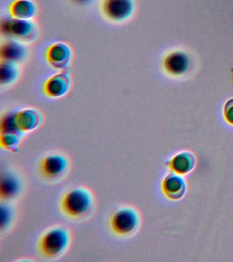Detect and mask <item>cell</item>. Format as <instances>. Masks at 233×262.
Returning a JSON list of instances; mask_svg holds the SVG:
<instances>
[{
    "mask_svg": "<svg viewBox=\"0 0 233 262\" xmlns=\"http://www.w3.org/2000/svg\"><path fill=\"white\" fill-rule=\"evenodd\" d=\"M95 202V196L91 189L85 186H77L65 192L61 198L60 208L65 216L79 219L91 213Z\"/></svg>",
    "mask_w": 233,
    "mask_h": 262,
    "instance_id": "6da1fadb",
    "label": "cell"
},
{
    "mask_svg": "<svg viewBox=\"0 0 233 262\" xmlns=\"http://www.w3.org/2000/svg\"><path fill=\"white\" fill-rule=\"evenodd\" d=\"M71 241L70 230L62 225H56L43 233L38 241V251L46 259H57L68 251Z\"/></svg>",
    "mask_w": 233,
    "mask_h": 262,
    "instance_id": "7a4b0ae2",
    "label": "cell"
},
{
    "mask_svg": "<svg viewBox=\"0 0 233 262\" xmlns=\"http://www.w3.org/2000/svg\"><path fill=\"white\" fill-rule=\"evenodd\" d=\"M140 212L134 207L125 206L118 208L112 215L109 226L116 236L128 237L134 235L140 228Z\"/></svg>",
    "mask_w": 233,
    "mask_h": 262,
    "instance_id": "3957f363",
    "label": "cell"
},
{
    "mask_svg": "<svg viewBox=\"0 0 233 262\" xmlns=\"http://www.w3.org/2000/svg\"><path fill=\"white\" fill-rule=\"evenodd\" d=\"M2 30L14 40L27 43L36 40L38 33L37 27L31 20L13 17L3 22Z\"/></svg>",
    "mask_w": 233,
    "mask_h": 262,
    "instance_id": "277c9868",
    "label": "cell"
},
{
    "mask_svg": "<svg viewBox=\"0 0 233 262\" xmlns=\"http://www.w3.org/2000/svg\"><path fill=\"white\" fill-rule=\"evenodd\" d=\"M69 165L66 156L61 153H51L40 161L39 170L46 179L56 180L66 174Z\"/></svg>",
    "mask_w": 233,
    "mask_h": 262,
    "instance_id": "5b68a950",
    "label": "cell"
},
{
    "mask_svg": "<svg viewBox=\"0 0 233 262\" xmlns=\"http://www.w3.org/2000/svg\"><path fill=\"white\" fill-rule=\"evenodd\" d=\"M135 9L134 0H103L101 11L110 21H125L132 16Z\"/></svg>",
    "mask_w": 233,
    "mask_h": 262,
    "instance_id": "8992f818",
    "label": "cell"
},
{
    "mask_svg": "<svg viewBox=\"0 0 233 262\" xmlns=\"http://www.w3.org/2000/svg\"><path fill=\"white\" fill-rule=\"evenodd\" d=\"M46 59L51 67L64 71L70 66L72 50L65 43H54L47 50Z\"/></svg>",
    "mask_w": 233,
    "mask_h": 262,
    "instance_id": "52a82bcc",
    "label": "cell"
},
{
    "mask_svg": "<svg viewBox=\"0 0 233 262\" xmlns=\"http://www.w3.org/2000/svg\"><path fill=\"white\" fill-rule=\"evenodd\" d=\"M44 121V116L35 108H24L15 112V123L22 132L29 133L39 128Z\"/></svg>",
    "mask_w": 233,
    "mask_h": 262,
    "instance_id": "ba28073f",
    "label": "cell"
},
{
    "mask_svg": "<svg viewBox=\"0 0 233 262\" xmlns=\"http://www.w3.org/2000/svg\"><path fill=\"white\" fill-rule=\"evenodd\" d=\"M70 76L66 71L56 74L47 80L44 86L45 94L49 97L59 98L67 94L71 88Z\"/></svg>",
    "mask_w": 233,
    "mask_h": 262,
    "instance_id": "9c48e42d",
    "label": "cell"
},
{
    "mask_svg": "<svg viewBox=\"0 0 233 262\" xmlns=\"http://www.w3.org/2000/svg\"><path fill=\"white\" fill-rule=\"evenodd\" d=\"M161 188L167 198L177 200L185 195L187 191V184L179 174L173 173L168 174L164 178Z\"/></svg>",
    "mask_w": 233,
    "mask_h": 262,
    "instance_id": "30bf717a",
    "label": "cell"
},
{
    "mask_svg": "<svg viewBox=\"0 0 233 262\" xmlns=\"http://www.w3.org/2000/svg\"><path fill=\"white\" fill-rule=\"evenodd\" d=\"M22 190V180L17 174L7 172L2 176L0 181V196L2 200H13L19 195Z\"/></svg>",
    "mask_w": 233,
    "mask_h": 262,
    "instance_id": "8fae6325",
    "label": "cell"
},
{
    "mask_svg": "<svg viewBox=\"0 0 233 262\" xmlns=\"http://www.w3.org/2000/svg\"><path fill=\"white\" fill-rule=\"evenodd\" d=\"M11 17L30 20L37 14V7L32 0H15L9 8Z\"/></svg>",
    "mask_w": 233,
    "mask_h": 262,
    "instance_id": "7c38bea8",
    "label": "cell"
},
{
    "mask_svg": "<svg viewBox=\"0 0 233 262\" xmlns=\"http://www.w3.org/2000/svg\"><path fill=\"white\" fill-rule=\"evenodd\" d=\"M196 163L195 156L189 151H184L175 156L168 165L174 173L185 175L193 170Z\"/></svg>",
    "mask_w": 233,
    "mask_h": 262,
    "instance_id": "4fadbf2b",
    "label": "cell"
},
{
    "mask_svg": "<svg viewBox=\"0 0 233 262\" xmlns=\"http://www.w3.org/2000/svg\"><path fill=\"white\" fill-rule=\"evenodd\" d=\"M26 55L24 45L16 40H8L1 46V58L3 61L17 63L23 60Z\"/></svg>",
    "mask_w": 233,
    "mask_h": 262,
    "instance_id": "5bb4252c",
    "label": "cell"
},
{
    "mask_svg": "<svg viewBox=\"0 0 233 262\" xmlns=\"http://www.w3.org/2000/svg\"><path fill=\"white\" fill-rule=\"evenodd\" d=\"M23 136L24 133L19 129L1 131L0 145L6 151L17 153L19 151Z\"/></svg>",
    "mask_w": 233,
    "mask_h": 262,
    "instance_id": "9a60e30c",
    "label": "cell"
},
{
    "mask_svg": "<svg viewBox=\"0 0 233 262\" xmlns=\"http://www.w3.org/2000/svg\"><path fill=\"white\" fill-rule=\"evenodd\" d=\"M165 67L169 73L173 75H181L189 67V59L183 53H174L165 59Z\"/></svg>",
    "mask_w": 233,
    "mask_h": 262,
    "instance_id": "2e32d148",
    "label": "cell"
},
{
    "mask_svg": "<svg viewBox=\"0 0 233 262\" xmlns=\"http://www.w3.org/2000/svg\"><path fill=\"white\" fill-rule=\"evenodd\" d=\"M19 76V70L17 63L3 61L0 65V83L9 85L15 83Z\"/></svg>",
    "mask_w": 233,
    "mask_h": 262,
    "instance_id": "e0dca14e",
    "label": "cell"
},
{
    "mask_svg": "<svg viewBox=\"0 0 233 262\" xmlns=\"http://www.w3.org/2000/svg\"><path fill=\"white\" fill-rule=\"evenodd\" d=\"M1 212V228L2 230H3L4 229L7 228L9 225V223L11 222L12 217H13V210H12L11 207L7 204L5 206L2 205Z\"/></svg>",
    "mask_w": 233,
    "mask_h": 262,
    "instance_id": "ac0fdd59",
    "label": "cell"
},
{
    "mask_svg": "<svg viewBox=\"0 0 233 262\" xmlns=\"http://www.w3.org/2000/svg\"><path fill=\"white\" fill-rule=\"evenodd\" d=\"M224 115L226 120L233 125V100H230L225 106Z\"/></svg>",
    "mask_w": 233,
    "mask_h": 262,
    "instance_id": "d6986e66",
    "label": "cell"
},
{
    "mask_svg": "<svg viewBox=\"0 0 233 262\" xmlns=\"http://www.w3.org/2000/svg\"><path fill=\"white\" fill-rule=\"evenodd\" d=\"M73 1L79 5H86L91 2L92 0H73Z\"/></svg>",
    "mask_w": 233,
    "mask_h": 262,
    "instance_id": "ffe728a7",
    "label": "cell"
}]
</instances>
